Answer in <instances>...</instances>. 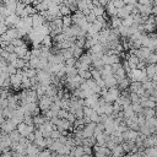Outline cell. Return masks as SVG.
<instances>
[{"label":"cell","instance_id":"obj_1","mask_svg":"<svg viewBox=\"0 0 157 157\" xmlns=\"http://www.w3.org/2000/svg\"><path fill=\"white\" fill-rule=\"evenodd\" d=\"M16 130L18 131V134H20L22 137H27L29 134L34 132L36 128H34V125H26L25 123H21V124L17 125Z\"/></svg>","mask_w":157,"mask_h":157},{"label":"cell","instance_id":"obj_2","mask_svg":"<svg viewBox=\"0 0 157 157\" xmlns=\"http://www.w3.org/2000/svg\"><path fill=\"white\" fill-rule=\"evenodd\" d=\"M52 103H53V99H52L50 97H48V96H43V97H40V98L38 99V103H37V104H38L39 110L45 112V110H48V109L50 108Z\"/></svg>","mask_w":157,"mask_h":157},{"label":"cell","instance_id":"obj_3","mask_svg":"<svg viewBox=\"0 0 157 157\" xmlns=\"http://www.w3.org/2000/svg\"><path fill=\"white\" fill-rule=\"evenodd\" d=\"M44 22H45V20L40 13L37 12V13H34L32 16V28H37V27L44 25Z\"/></svg>","mask_w":157,"mask_h":157},{"label":"cell","instance_id":"obj_4","mask_svg":"<svg viewBox=\"0 0 157 157\" xmlns=\"http://www.w3.org/2000/svg\"><path fill=\"white\" fill-rule=\"evenodd\" d=\"M125 153H124V151H123V147H121V145H117L112 151H110V156L112 157H123Z\"/></svg>","mask_w":157,"mask_h":157},{"label":"cell","instance_id":"obj_5","mask_svg":"<svg viewBox=\"0 0 157 157\" xmlns=\"http://www.w3.org/2000/svg\"><path fill=\"white\" fill-rule=\"evenodd\" d=\"M61 21H63V28H67V27H71L72 26V18H71V16H63L61 17Z\"/></svg>","mask_w":157,"mask_h":157},{"label":"cell","instance_id":"obj_6","mask_svg":"<svg viewBox=\"0 0 157 157\" xmlns=\"http://www.w3.org/2000/svg\"><path fill=\"white\" fill-rule=\"evenodd\" d=\"M155 114H156V113H155V109H147V108H146V109H144V110H142V115H144L146 119L153 118V117H155Z\"/></svg>","mask_w":157,"mask_h":157},{"label":"cell","instance_id":"obj_7","mask_svg":"<svg viewBox=\"0 0 157 157\" xmlns=\"http://www.w3.org/2000/svg\"><path fill=\"white\" fill-rule=\"evenodd\" d=\"M146 63L147 64H151V65H157V54L156 53H151L150 56L147 58Z\"/></svg>","mask_w":157,"mask_h":157},{"label":"cell","instance_id":"obj_8","mask_svg":"<svg viewBox=\"0 0 157 157\" xmlns=\"http://www.w3.org/2000/svg\"><path fill=\"white\" fill-rule=\"evenodd\" d=\"M60 136H61V134H60V132H59L56 129H54V130L50 132V135H49V137H50L53 141H58Z\"/></svg>","mask_w":157,"mask_h":157},{"label":"cell","instance_id":"obj_9","mask_svg":"<svg viewBox=\"0 0 157 157\" xmlns=\"http://www.w3.org/2000/svg\"><path fill=\"white\" fill-rule=\"evenodd\" d=\"M38 157H52V151H49L48 148H43L39 151Z\"/></svg>","mask_w":157,"mask_h":157},{"label":"cell","instance_id":"obj_10","mask_svg":"<svg viewBox=\"0 0 157 157\" xmlns=\"http://www.w3.org/2000/svg\"><path fill=\"white\" fill-rule=\"evenodd\" d=\"M153 53H156V54H157V49H156V50H155V52H153Z\"/></svg>","mask_w":157,"mask_h":157}]
</instances>
